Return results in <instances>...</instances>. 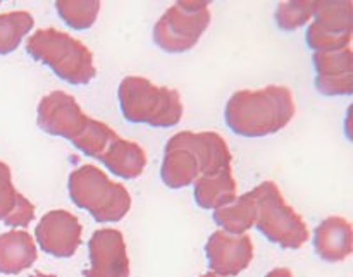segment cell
I'll return each instance as SVG.
<instances>
[{
  "instance_id": "obj_19",
  "label": "cell",
  "mask_w": 353,
  "mask_h": 277,
  "mask_svg": "<svg viewBox=\"0 0 353 277\" xmlns=\"http://www.w3.org/2000/svg\"><path fill=\"white\" fill-rule=\"evenodd\" d=\"M257 220V205L252 193L236 196L231 203L214 210V223L223 227L224 233L247 234Z\"/></svg>"
},
{
  "instance_id": "obj_11",
  "label": "cell",
  "mask_w": 353,
  "mask_h": 277,
  "mask_svg": "<svg viewBox=\"0 0 353 277\" xmlns=\"http://www.w3.org/2000/svg\"><path fill=\"white\" fill-rule=\"evenodd\" d=\"M210 271L219 277H236L254 260V241L248 234L214 231L205 243Z\"/></svg>"
},
{
  "instance_id": "obj_9",
  "label": "cell",
  "mask_w": 353,
  "mask_h": 277,
  "mask_svg": "<svg viewBox=\"0 0 353 277\" xmlns=\"http://www.w3.org/2000/svg\"><path fill=\"white\" fill-rule=\"evenodd\" d=\"M88 117L83 112L78 100L62 90H55L45 95L37 109L38 127L47 134L69 141L81 133Z\"/></svg>"
},
{
  "instance_id": "obj_23",
  "label": "cell",
  "mask_w": 353,
  "mask_h": 277,
  "mask_svg": "<svg viewBox=\"0 0 353 277\" xmlns=\"http://www.w3.org/2000/svg\"><path fill=\"white\" fill-rule=\"evenodd\" d=\"M316 2L296 0V2H283L276 9V23L283 31H295L309 23L314 17Z\"/></svg>"
},
{
  "instance_id": "obj_12",
  "label": "cell",
  "mask_w": 353,
  "mask_h": 277,
  "mask_svg": "<svg viewBox=\"0 0 353 277\" xmlns=\"http://www.w3.org/2000/svg\"><path fill=\"white\" fill-rule=\"evenodd\" d=\"M90 267L85 277H130V257L123 233L114 227L95 231L88 241Z\"/></svg>"
},
{
  "instance_id": "obj_25",
  "label": "cell",
  "mask_w": 353,
  "mask_h": 277,
  "mask_svg": "<svg viewBox=\"0 0 353 277\" xmlns=\"http://www.w3.org/2000/svg\"><path fill=\"white\" fill-rule=\"evenodd\" d=\"M31 277H55V276H50V274H43V272H33Z\"/></svg>"
},
{
  "instance_id": "obj_17",
  "label": "cell",
  "mask_w": 353,
  "mask_h": 277,
  "mask_svg": "<svg viewBox=\"0 0 353 277\" xmlns=\"http://www.w3.org/2000/svg\"><path fill=\"white\" fill-rule=\"evenodd\" d=\"M193 185V198L203 210L221 209L236 198L238 185L233 176V165L223 169L217 174L202 176Z\"/></svg>"
},
{
  "instance_id": "obj_21",
  "label": "cell",
  "mask_w": 353,
  "mask_h": 277,
  "mask_svg": "<svg viewBox=\"0 0 353 277\" xmlns=\"http://www.w3.org/2000/svg\"><path fill=\"white\" fill-rule=\"evenodd\" d=\"M116 134V131H114L112 127L107 126L105 123L93 119V117H88L86 126L83 127L81 133H79L71 143L74 145L81 154H85L86 157L99 158Z\"/></svg>"
},
{
  "instance_id": "obj_2",
  "label": "cell",
  "mask_w": 353,
  "mask_h": 277,
  "mask_svg": "<svg viewBox=\"0 0 353 277\" xmlns=\"http://www.w3.org/2000/svg\"><path fill=\"white\" fill-rule=\"evenodd\" d=\"M295 112L292 90L288 86L269 85L261 90L234 92L224 109V121L238 136L264 138L285 130Z\"/></svg>"
},
{
  "instance_id": "obj_4",
  "label": "cell",
  "mask_w": 353,
  "mask_h": 277,
  "mask_svg": "<svg viewBox=\"0 0 353 277\" xmlns=\"http://www.w3.org/2000/svg\"><path fill=\"white\" fill-rule=\"evenodd\" d=\"M117 99L123 117L133 124L172 127L183 119V102L178 90L159 86L143 76L121 79Z\"/></svg>"
},
{
  "instance_id": "obj_16",
  "label": "cell",
  "mask_w": 353,
  "mask_h": 277,
  "mask_svg": "<svg viewBox=\"0 0 353 277\" xmlns=\"http://www.w3.org/2000/svg\"><path fill=\"white\" fill-rule=\"evenodd\" d=\"M38 250L33 236L26 231L0 234V274L16 276L37 262Z\"/></svg>"
},
{
  "instance_id": "obj_10",
  "label": "cell",
  "mask_w": 353,
  "mask_h": 277,
  "mask_svg": "<svg viewBox=\"0 0 353 277\" xmlns=\"http://www.w3.org/2000/svg\"><path fill=\"white\" fill-rule=\"evenodd\" d=\"M83 226L74 214L55 209L45 214L34 227V238L45 254L55 258H71L81 247Z\"/></svg>"
},
{
  "instance_id": "obj_18",
  "label": "cell",
  "mask_w": 353,
  "mask_h": 277,
  "mask_svg": "<svg viewBox=\"0 0 353 277\" xmlns=\"http://www.w3.org/2000/svg\"><path fill=\"white\" fill-rule=\"evenodd\" d=\"M34 219V205L12 185V172L0 161V220L10 227H24Z\"/></svg>"
},
{
  "instance_id": "obj_20",
  "label": "cell",
  "mask_w": 353,
  "mask_h": 277,
  "mask_svg": "<svg viewBox=\"0 0 353 277\" xmlns=\"http://www.w3.org/2000/svg\"><path fill=\"white\" fill-rule=\"evenodd\" d=\"M33 26L34 17L28 10L0 14V55L12 54Z\"/></svg>"
},
{
  "instance_id": "obj_1",
  "label": "cell",
  "mask_w": 353,
  "mask_h": 277,
  "mask_svg": "<svg viewBox=\"0 0 353 277\" xmlns=\"http://www.w3.org/2000/svg\"><path fill=\"white\" fill-rule=\"evenodd\" d=\"M233 165L226 140L216 131H181L172 134L164 147L161 178L168 188L192 186L202 176H212Z\"/></svg>"
},
{
  "instance_id": "obj_26",
  "label": "cell",
  "mask_w": 353,
  "mask_h": 277,
  "mask_svg": "<svg viewBox=\"0 0 353 277\" xmlns=\"http://www.w3.org/2000/svg\"><path fill=\"white\" fill-rule=\"evenodd\" d=\"M199 277H219V276H216V274H214V272H207V274H202V276H199Z\"/></svg>"
},
{
  "instance_id": "obj_14",
  "label": "cell",
  "mask_w": 353,
  "mask_h": 277,
  "mask_svg": "<svg viewBox=\"0 0 353 277\" xmlns=\"http://www.w3.org/2000/svg\"><path fill=\"white\" fill-rule=\"evenodd\" d=\"M316 254L330 264H340L347 260L353 252V227L345 217H326L314 234Z\"/></svg>"
},
{
  "instance_id": "obj_7",
  "label": "cell",
  "mask_w": 353,
  "mask_h": 277,
  "mask_svg": "<svg viewBox=\"0 0 353 277\" xmlns=\"http://www.w3.org/2000/svg\"><path fill=\"white\" fill-rule=\"evenodd\" d=\"M210 24L209 3L181 0L169 7L155 23L154 43L168 54H185L199 43Z\"/></svg>"
},
{
  "instance_id": "obj_8",
  "label": "cell",
  "mask_w": 353,
  "mask_h": 277,
  "mask_svg": "<svg viewBox=\"0 0 353 277\" xmlns=\"http://www.w3.org/2000/svg\"><path fill=\"white\" fill-rule=\"evenodd\" d=\"M353 34V3L316 2L314 23L307 28L305 41L314 52H331L350 47Z\"/></svg>"
},
{
  "instance_id": "obj_24",
  "label": "cell",
  "mask_w": 353,
  "mask_h": 277,
  "mask_svg": "<svg viewBox=\"0 0 353 277\" xmlns=\"http://www.w3.org/2000/svg\"><path fill=\"white\" fill-rule=\"evenodd\" d=\"M265 277H295L293 272L286 267H278V269H272L271 272H268Z\"/></svg>"
},
{
  "instance_id": "obj_3",
  "label": "cell",
  "mask_w": 353,
  "mask_h": 277,
  "mask_svg": "<svg viewBox=\"0 0 353 277\" xmlns=\"http://www.w3.org/2000/svg\"><path fill=\"white\" fill-rule=\"evenodd\" d=\"M33 61L48 65L57 78L74 86H85L97 76L93 54L85 43L55 28L37 30L26 41Z\"/></svg>"
},
{
  "instance_id": "obj_15",
  "label": "cell",
  "mask_w": 353,
  "mask_h": 277,
  "mask_svg": "<svg viewBox=\"0 0 353 277\" xmlns=\"http://www.w3.org/2000/svg\"><path fill=\"white\" fill-rule=\"evenodd\" d=\"M97 161L105 165L114 176L126 181L140 178L147 167V154L143 147L131 140H124L119 134L110 140V143Z\"/></svg>"
},
{
  "instance_id": "obj_13",
  "label": "cell",
  "mask_w": 353,
  "mask_h": 277,
  "mask_svg": "<svg viewBox=\"0 0 353 277\" xmlns=\"http://www.w3.org/2000/svg\"><path fill=\"white\" fill-rule=\"evenodd\" d=\"M316 88L326 96H350L353 93L352 47L331 52H314Z\"/></svg>"
},
{
  "instance_id": "obj_22",
  "label": "cell",
  "mask_w": 353,
  "mask_h": 277,
  "mask_svg": "<svg viewBox=\"0 0 353 277\" xmlns=\"http://www.w3.org/2000/svg\"><path fill=\"white\" fill-rule=\"evenodd\" d=\"M55 10L71 30L85 31L95 24L97 16L100 12V2L97 0H88V2L61 0V2H55Z\"/></svg>"
},
{
  "instance_id": "obj_5",
  "label": "cell",
  "mask_w": 353,
  "mask_h": 277,
  "mask_svg": "<svg viewBox=\"0 0 353 277\" xmlns=\"http://www.w3.org/2000/svg\"><path fill=\"white\" fill-rule=\"evenodd\" d=\"M68 192L72 203L86 210L97 223H119L131 209L130 192L92 164L81 165L69 174Z\"/></svg>"
},
{
  "instance_id": "obj_6",
  "label": "cell",
  "mask_w": 353,
  "mask_h": 277,
  "mask_svg": "<svg viewBox=\"0 0 353 277\" xmlns=\"http://www.w3.org/2000/svg\"><path fill=\"white\" fill-rule=\"evenodd\" d=\"M257 205V229L283 250H300L309 241V226L288 205L274 181H264L252 189Z\"/></svg>"
}]
</instances>
